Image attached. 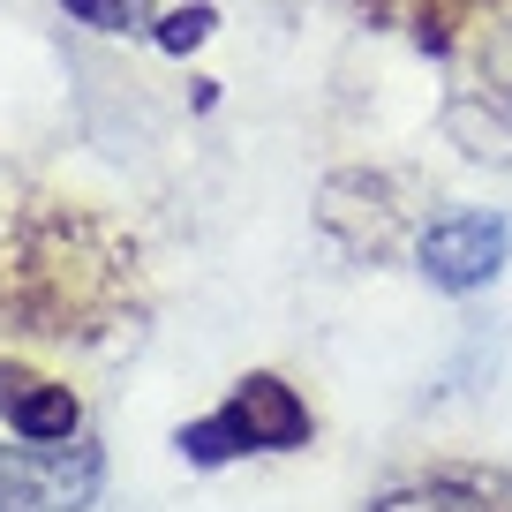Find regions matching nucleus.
Wrapping results in <instances>:
<instances>
[{
	"label": "nucleus",
	"instance_id": "obj_1",
	"mask_svg": "<svg viewBox=\"0 0 512 512\" xmlns=\"http://www.w3.org/2000/svg\"><path fill=\"white\" fill-rule=\"evenodd\" d=\"M76 234H83L76 219L68 226L38 219L0 249V302L31 332H83V317H98L113 302V264L121 256H76L68 249Z\"/></svg>",
	"mask_w": 512,
	"mask_h": 512
},
{
	"label": "nucleus",
	"instance_id": "obj_2",
	"mask_svg": "<svg viewBox=\"0 0 512 512\" xmlns=\"http://www.w3.org/2000/svg\"><path fill=\"white\" fill-rule=\"evenodd\" d=\"M174 445H181V460H196V467L241 460V452H302L309 445V407H302V392H294L287 377L256 369V377L234 384V400H226L219 415L189 422Z\"/></svg>",
	"mask_w": 512,
	"mask_h": 512
},
{
	"label": "nucleus",
	"instance_id": "obj_3",
	"mask_svg": "<svg viewBox=\"0 0 512 512\" xmlns=\"http://www.w3.org/2000/svg\"><path fill=\"white\" fill-rule=\"evenodd\" d=\"M505 256H512L505 211H445V219H430V226H422V241H415L422 279L445 287V294L490 287V279L505 272Z\"/></svg>",
	"mask_w": 512,
	"mask_h": 512
},
{
	"label": "nucleus",
	"instance_id": "obj_4",
	"mask_svg": "<svg viewBox=\"0 0 512 512\" xmlns=\"http://www.w3.org/2000/svg\"><path fill=\"white\" fill-rule=\"evenodd\" d=\"M98 505V452L91 445H0V512H91Z\"/></svg>",
	"mask_w": 512,
	"mask_h": 512
},
{
	"label": "nucleus",
	"instance_id": "obj_5",
	"mask_svg": "<svg viewBox=\"0 0 512 512\" xmlns=\"http://www.w3.org/2000/svg\"><path fill=\"white\" fill-rule=\"evenodd\" d=\"M0 422H8L23 445H76L83 407H76L68 384L38 377V369H23V362H0Z\"/></svg>",
	"mask_w": 512,
	"mask_h": 512
},
{
	"label": "nucleus",
	"instance_id": "obj_6",
	"mask_svg": "<svg viewBox=\"0 0 512 512\" xmlns=\"http://www.w3.org/2000/svg\"><path fill=\"white\" fill-rule=\"evenodd\" d=\"M369 512H512V482L505 475H430L415 490L377 497Z\"/></svg>",
	"mask_w": 512,
	"mask_h": 512
},
{
	"label": "nucleus",
	"instance_id": "obj_7",
	"mask_svg": "<svg viewBox=\"0 0 512 512\" xmlns=\"http://www.w3.org/2000/svg\"><path fill=\"white\" fill-rule=\"evenodd\" d=\"M76 23H91V31H106V38H144V31H159V16H151V0H61Z\"/></svg>",
	"mask_w": 512,
	"mask_h": 512
},
{
	"label": "nucleus",
	"instance_id": "obj_8",
	"mask_svg": "<svg viewBox=\"0 0 512 512\" xmlns=\"http://www.w3.org/2000/svg\"><path fill=\"white\" fill-rule=\"evenodd\" d=\"M219 31V8H211V0H196V8H174V16H159V53H196L204 46V38Z\"/></svg>",
	"mask_w": 512,
	"mask_h": 512
}]
</instances>
